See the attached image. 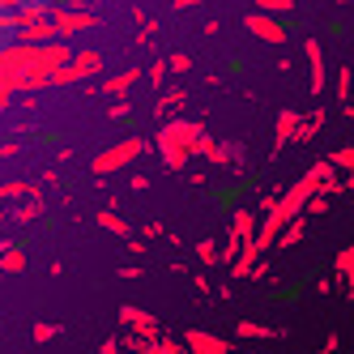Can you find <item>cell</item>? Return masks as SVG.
<instances>
[{"label":"cell","instance_id":"cell-37","mask_svg":"<svg viewBox=\"0 0 354 354\" xmlns=\"http://www.w3.org/2000/svg\"><path fill=\"white\" fill-rule=\"evenodd\" d=\"M13 243H17V239H0V252H9V248H13Z\"/></svg>","mask_w":354,"mask_h":354},{"label":"cell","instance_id":"cell-10","mask_svg":"<svg viewBox=\"0 0 354 354\" xmlns=\"http://www.w3.org/2000/svg\"><path fill=\"white\" fill-rule=\"evenodd\" d=\"M13 43H26V47H43V43H60L52 21H35V26H17L13 30Z\"/></svg>","mask_w":354,"mask_h":354},{"label":"cell","instance_id":"cell-29","mask_svg":"<svg viewBox=\"0 0 354 354\" xmlns=\"http://www.w3.org/2000/svg\"><path fill=\"white\" fill-rule=\"evenodd\" d=\"M196 257L205 261V265H218V243H214V239H201V243H196Z\"/></svg>","mask_w":354,"mask_h":354},{"label":"cell","instance_id":"cell-20","mask_svg":"<svg viewBox=\"0 0 354 354\" xmlns=\"http://www.w3.org/2000/svg\"><path fill=\"white\" fill-rule=\"evenodd\" d=\"M333 273L342 277V282H346V290H350V277H354V248H342V252H337Z\"/></svg>","mask_w":354,"mask_h":354},{"label":"cell","instance_id":"cell-39","mask_svg":"<svg viewBox=\"0 0 354 354\" xmlns=\"http://www.w3.org/2000/svg\"><path fill=\"white\" fill-rule=\"evenodd\" d=\"M342 5H350V0H342Z\"/></svg>","mask_w":354,"mask_h":354},{"label":"cell","instance_id":"cell-21","mask_svg":"<svg viewBox=\"0 0 354 354\" xmlns=\"http://www.w3.org/2000/svg\"><path fill=\"white\" fill-rule=\"evenodd\" d=\"M295 124H299V111H282V115H277V149H282V145H290Z\"/></svg>","mask_w":354,"mask_h":354},{"label":"cell","instance_id":"cell-38","mask_svg":"<svg viewBox=\"0 0 354 354\" xmlns=\"http://www.w3.org/2000/svg\"><path fill=\"white\" fill-rule=\"evenodd\" d=\"M312 354H328V350H324V346H320V350H312Z\"/></svg>","mask_w":354,"mask_h":354},{"label":"cell","instance_id":"cell-23","mask_svg":"<svg viewBox=\"0 0 354 354\" xmlns=\"http://www.w3.org/2000/svg\"><path fill=\"white\" fill-rule=\"evenodd\" d=\"M60 333H64V324H52V320H39V324L30 328V337H35L39 346H43V342H52V337H60Z\"/></svg>","mask_w":354,"mask_h":354},{"label":"cell","instance_id":"cell-24","mask_svg":"<svg viewBox=\"0 0 354 354\" xmlns=\"http://www.w3.org/2000/svg\"><path fill=\"white\" fill-rule=\"evenodd\" d=\"M162 60H167V73H180V77H184V73H192V56H184V52H171Z\"/></svg>","mask_w":354,"mask_h":354},{"label":"cell","instance_id":"cell-33","mask_svg":"<svg viewBox=\"0 0 354 354\" xmlns=\"http://www.w3.org/2000/svg\"><path fill=\"white\" fill-rule=\"evenodd\" d=\"M17 154H21L17 141H5V145H0V158H17Z\"/></svg>","mask_w":354,"mask_h":354},{"label":"cell","instance_id":"cell-22","mask_svg":"<svg viewBox=\"0 0 354 354\" xmlns=\"http://www.w3.org/2000/svg\"><path fill=\"white\" fill-rule=\"evenodd\" d=\"M47 214V201L43 196H26V205L17 209V222H30V218H43Z\"/></svg>","mask_w":354,"mask_h":354},{"label":"cell","instance_id":"cell-28","mask_svg":"<svg viewBox=\"0 0 354 354\" xmlns=\"http://www.w3.org/2000/svg\"><path fill=\"white\" fill-rule=\"evenodd\" d=\"M350 162H354V149H350V145H342L337 154L328 158V167H333V171H350Z\"/></svg>","mask_w":354,"mask_h":354},{"label":"cell","instance_id":"cell-5","mask_svg":"<svg viewBox=\"0 0 354 354\" xmlns=\"http://www.w3.org/2000/svg\"><path fill=\"white\" fill-rule=\"evenodd\" d=\"M120 324L129 328V337H158L162 333L158 320L149 316V312H141L137 303H120Z\"/></svg>","mask_w":354,"mask_h":354},{"label":"cell","instance_id":"cell-19","mask_svg":"<svg viewBox=\"0 0 354 354\" xmlns=\"http://www.w3.org/2000/svg\"><path fill=\"white\" fill-rule=\"evenodd\" d=\"M9 196H43V192H39V184L9 180V184H0V201H9Z\"/></svg>","mask_w":354,"mask_h":354},{"label":"cell","instance_id":"cell-31","mask_svg":"<svg viewBox=\"0 0 354 354\" xmlns=\"http://www.w3.org/2000/svg\"><path fill=\"white\" fill-rule=\"evenodd\" d=\"M149 82H154V90H162V82H167V60L162 56L149 64Z\"/></svg>","mask_w":354,"mask_h":354},{"label":"cell","instance_id":"cell-7","mask_svg":"<svg viewBox=\"0 0 354 354\" xmlns=\"http://www.w3.org/2000/svg\"><path fill=\"white\" fill-rule=\"evenodd\" d=\"M180 342H184V350H188V354H231V342L205 333V328H188Z\"/></svg>","mask_w":354,"mask_h":354},{"label":"cell","instance_id":"cell-4","mask_svg":"<svg viewBox=\"0 0 354 354\" xmlns=\"http://www.w3.org/2000/svg\"><path fill=\"white\" fill-rule=\"evenodd\" d=\"M47 21H52V30H56V39H60V43H64L68 35H77V30H98V13H90V9L47 5Z\"/></svg>","mask_w":354,"mask_h":354},{"label":"cell","instance_id":"cell-14","mask_svg":"<svg viewBox=\"0 0 354 354\" xmlns=\"http://www.w3.org/2000/svg\"><path fill=\"white\" fill-rule=\"evenodd\" d=\"M137 77H141V68H137V64H133V68H124V73H115V77H107V82H103V94H107V98L129 94V90L137 86Z\"/></svg>","mask_w":354,"mask_h":354},{"label":"cell","instance_id":"cell-12","mask_svg":"<svg viewBox=\"0 0 354 354\" xmlns=\"http://www.w3.org/2000/svg\"><path fill=\"white\" fill-rule=\"evenodd\" d=\"M30 269V252L21 248V243H13L9 252H0V277H13V273H26Z\"/></svg>","mask_w":354,"mask_h":354},{"label":"cell","instance_id":"cell-13","mask_svg":"<svg viewBox=\"0 0 354 354\" xmlns=\"http://www.w3.org/2000/svg\"><path fill=\"white\" fill-rule=\"evenodd\" d=\"M196 154H201V158H209V167H231V162H226V145H222V141H214L209 133H201V137H196L192 158H196Z\"/></svg>","mask_w":354,"mask_h":354},{"label":"cell","instance_id":"cell-30","mask_svg":"<svg viewBox=\"0 0 354 354\" xmlns=\"http://www.w3.org/2000/svg\"><path fill=\"white\" fill-rule=\"evenodd\" d=\"M154 354H188L184 342H171V337H154Z\"/></svg>","mask_w":354,"mask_h":354},{"label":"cell","instance_id":"cell-16","mask_svg":"<svg viewBox=\"0 0 354 354\" xmlns=\"http://www.w3.org/2000/svg\"><path fill=\"white\" fill-rule=\"evenodd\" d=\"M184 103H188V94H184L180 86H175V90H167V94L158 98V103H154V115H158V120H175V111H180Z\"/></svg>","mask_w":354,"mask_h":354},{"label":"cell","instance_id":"cell-15","mask_svg":"<svg viewBox=\"0 0 354 354\" xmlns=\"http://www.w3.org/2000/svg\"><path fill=\"white\" fill-rule=\"evenodd\" d=\"M94 222H98V231H107V235H120V239H133V226L124 222L115 209H98L94 214Z\"/></svg>","mask_w":354,"mask_h":354},{"label":"cell","instance_id":"cell-8","mask_svg":"<svg viewBox=\"0 0 354 354\" xmlns=\"http://www.w3.org/2000/svg\"><path fill=\"white\" fill-rule=\"evenodd\" d=\"M303 56H308V90L320 94L324 90V47H320V39L303 43Z\"/></svg>","mask_w":354,"mask_h":354},{"label":"cell","instance_id":"cell-35","mask_svg":"<svg viewBox=\"0 0 354 354\" xmlns=\"http://www.w3.org/2000/svg\"><path fill=\"white\" fill-rule=\"evenodd\" d=\"M103 354H124V346H120V342L111 337V342H103Z\"/></svg>","mask_w":354,"mask_h":354},{"label":"cell","instance_id":"cell-11","mask_svg":"<svg viewBox=\"0 0 354 354\" xmlns=\"http://www.w3.org/2000/svg\"><path fill=\"white\" fill-rule=\"evenodd\" d=\"M324 120H328V111H324V107H320V111H312L308 120L299 115V124H295V133H290V141H295V145H308V141H316V133L324 129Z\"/></svg>","mask_w":354,"mask_h":354},{"label":"cell","instance_id":"cell-2","mask_svg":"<svg viewBox=\"0 0 354 354\" xmlns=\"http://www.w3.org/2000/svg\"><path fill=\"white\" fill-rule=\"evenodd\" d=\"M145 154V141L141 137H124L115 145H107L103 154H94V175H115L120 167H133Z\"/></svg>","mask_w":354,"mask_h":354},{"label":"cell","instance_id":"cell-25","mask_svg":"<svg viewBox=\"0 0 354 354\" xmlns=\"http://www.w3.org/2000/svg\"><path fill=\"white\" fill-rule=\"evenodd\" d=\"M337 103L350 107V64H337Z\"/></svg>","mask_w":354,"mask_h":354},{"label":"cell","instance_id":"cell-17","mask_svg":"<svg viewBox=\"0 0 354 354\" xmlns=\"http://www.w3.org/2000/svg\"><path fill=\"white\" fill-rule=\"evenodd\" d=\"M303 235H308V218H303V214H299V218H290V222L282 226V235H277L273 243H277V248H295V243H299Z\"/></svg>","mask_w":354,"mask_h":354},{"label":"cell","instance_id":"cell-3","mask_svg":"<svg viewBox=\"0 0 354 354\" xmlns=\"http://www.w3.org/2000/svg\"><path fill=\"white\" fill-rule=\"evenodd\" d=\"M98 73H103V52H73L68 64L47 77V86H77L86 77H98Z\"/></svg>","mask_w":354,"mask_h":354},{"label":"cell","instance_id":"cell-6","mask_svg":"<svg viewBox=\"0 0 354 354\" xmlns=\"http://www.w3.org/2000/svg\"><path fill=\"white\" fill-rule=\"evenodd\" d=\"M243 26L257 35L261 43H273V47H282V43L290 39V35H286V26H282L277 17H269V13H248V17H243Z\"/></svg>","mask_w":354,"mask_h":354},{"label":"cell","instance_id":"cell-1","mask_svg":"<svg viewBox=\"0 0 354 354\" xmlns=\"http://www.w3.org/2000/svg\"><path fill=\"white\" fill-rule=\"evenodd\" d=\"M201 133H205V124H201V120H180V115H175V120H162V129H158V137H154L158 154H162V167H167V171H184Z\"/></svg>","mask_w":354,"mask_h":354},{"label":"cell","instance_id":"cell-36","mask_svg":"<svg viewBox=\"0 0 354 354\" xmlns=\"http://www.w3.org/2000/svg\"><path fill=\"white\" fill-rule=\"evenodd\" d=\"M171 5H175V9H196L201 0H171Z\"/></svg>","mask_w":354,"mask_h":354},{"label":"cell","instance_id":"cell-26","mask_svg":"<svg viewBox=\"0 0 354 354\" xmlns=\"http://www.w3.org/2000/svg\"><path fill=\"white\" fill-rule=\"evenodd\" d=\"M328 205H333V196H320L316 192L308 205H303V218H320V214H328Z\"/></svg>","mask_w":354,"mask_h":354},{"label":"cell","instance_id":"cell-27","mask_svg":"<svg viewBox=\"0 0 354 354\" xmlns=\"http://www.w3.org/2000/svg\"><path fill=\"white\" fill-rule=\"evenodd\" d=\"M295 9V0H257V13H290Z\"/></svg>","mask_w":354,"mask_h":354},{"label":"cell","instance_id":"cell-18","mask_svg":"<svg viewBox=\"0 0 354 354\" xmlns=\"http://www.w3.org/2000/svg\"><path fill=\"white\" fill-rule=\"evenodd\" d=\"M235 333H239V337H252V342H265V337H277V328H269V324H261V320H239Z\"/></svg>","mask_w":354,"mask_h":354},{"label":"cell","instance_id":"cell-9","mask_svg":"<svg viewBox=\"0 0 354 354\" xmlns=\"http://www.w3.org/2000/svg\"><path fill=\"white\" fill-rule=\"evenodd\" d=\"M257 222H261V218L252 214V209H235V214H231V226H226V235L243 248V243H252V235H257Z\"/></svg>","mask_w":354,"mask_h":354},{"label":"cell","instance_id":"cell-32","mask_svg":"<svg viewBox=\"0 0 354 354\" xmlns=\"http://www.w3.org/2000/svg\"><path fill=\"white\" fill-rule=\"evenodd\" d=\"M107 115H111V120H129V115H133V103H129V98H120V103L107 107Z\"/></svg>","mask_w":354,"mask_h":354},{"label":"cell","instance_id":"cell-34","mask_svg":"<svg viewBox=\"0 0 354 354\" xmlns=\"http://www.w3.org/2000/svg\"><path fill=\"white\" fill-rule=\"evenodd\" d=\"M129 252L133 257H145V239H129Z\"/></svg>","mask_w":354,"mask_h":354}]
</instances>
